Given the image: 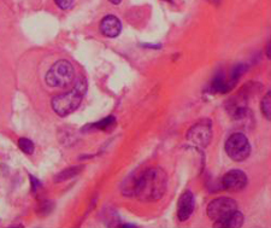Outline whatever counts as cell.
<instances>
[{
    "label": "cell",
    "instance_id": "4",
    "mask_svg": "<svg viewBox=\"0 0 271 228\" xmlns=\"http://www.w3.org/2000/svg\"><path fill=\"white\" fill-rule=\"evenodd\" d=\"M237 210V203L229 197H219L207 206V216L218 226Z\"/></svg>",
    "mask_w": 271,
    "mask_h": 228
},
{
    "label": "cell",
    "instance_id": "6",
    "mask_svg": "<svg viewBox=\"0 0 271 228\" xmlns=\"http://www.w3.org/2000/svg\"><path fill=\"white\" fill-rule=\"evenodd\" d=\"M210 121H202L194 125L187 133V139L194 145L206 147L212 139V127Z\"/></svg>",
    "mask_w": 271,
    "mask_h": 228
},
{
    "label": "cell",
    "instance_id": "7",
    "mask_svg": "<svg viewBox=\"0 0 271 228\" xmlns=\"http://www.w3.org/2000/svg\"><path fill=\"white\" fill-rule=\"evenodd\" d=\"M246 174L240 169H233L222 177V189L229 192H237L247 186Z\"/></svg>",
    "mask_w": 271,
    "mask_h": 228
},
{
    "label": "cell",
    "instance_id": "5",
    "mask_svg": "<svg viewBox=\"0 0 271 228\" xmlns=\"http://www.w3.org/2000/svg\"><path fill=\"white\" fill-rule=\"evenodd\" d=\"M226 152L230 158L236 162H242L249 158L251 153V145L249 139L242 133H234L227 139Z\"/></svg>",
    "mask_w": 271,
    "mask_h": 228
},
{
    "label": "cell",
    "instance_id": "8",
    "mask_svg": "<svg viewBox=\"0 0 271 228\" xmlns=\"http://www.w3.org/2000/svg\"><path fill=\"white\" fill-rule=\"evenodd\" d=\"M194 211V196L190 191H186L180 197L177 204V217L180 221L188 220Z\"/></svg>",
    "mask_w": 271,
    "mask_h": 228
},
{
    "label": "cell",
    "instance_id": "1",
    "mask_svg": "<svg viewBox=\"0 0 271 228\" xmlns=\"http://www.w3.org/2000/svg\"><path fill=\"white\" fill-rule=\"evenodd\" d=\"M168 176L160 168H150L140 176H130L122 185L123 194L135 196L142 202L158 200L165 193Z\"/></svg>",
    "mask_w": 271,
    "mask_h": 228
},
{
    "label": "cell",
    "instance_id": "3",
    "mask_svg": "<svg viewBox=\"0 0 271 228\" xmlns=\"http://www.w3.org/2000/svg\"><path fill=\"white\" fill-rule=\"evenodd\" d=\"M75 79V69L68 60H58L46 74V83L53 88L69 86Z\"/></svg>",
    "mask_w": 271,
    "mask_h": 228
},
{
    "label": "cell",
    "instance_id": "10",
    "mask_svg": "<svg viewBox=\"0 0 271 228\" xmlns=\"http://www.w3.org/2000/svg\"><path fill=\"white\" fill-rule=\"evenodd\" d=\"M233 88L230 81L226 80L223 76H216L211 82V90L215 93H227Z\"/></svg>",
    "mask_w": 271,
    "mask_h": 228
},
{
    "label": "cell",
    "instance_id": "11",
    "mask_svg": "<svg viewBox=\"0 0 271 228\" xmlns=\"http://www.w3.org/2000/svg\"><path fill=\"white\" fill-rule=\"evenodd\" d=\"M243 223V215L242 213H240L239 210H236L233 215H230L226 221H223L222 223H219L216 227H226V228H237L241 227Z\"/></svg>",
    "mask_w": 271,
    "mask_h": 228
},
{
    "label": "cell",
    "instance_id": "17",
    "mask_svg": "<svg viewBox=\"0 0 271 228\" xmlns=\"http://www.w3.org/2000/svg\"><path fill=\"white\" fill-rule=\"evenodd\" d=\"M30 180H32V187H33V191H36V189H39L40 186H41V184H40V181L38 179H35L33 175H29Z\"/></svg>",
    "mask_w": 271,
    "mask_h": 228
},
{
    "label": "cell",
    "instance_id": "14",
    "mask_svg": "<svg viewBox=\"0 0 271 228\" xmlns=\"http://www.w3.org/2000/svg\"><path fill=\"white\" fill-rule=\"evenodd\" d=\"M115 123H116L115 117L109 116L108 119H104L102 121H99L98 123H94V125H92V128H95V129H109L110 127L115 126Z\"/></svg>",
    "mask_w": 271,
    "mask_h": 228
},
{
    "label": "cell",
    "instance_id": "15",
    "mask_svg": "<svg viewBox=\"0 0 271 228\" xmlns=\"http://www.w3.org/2000/svg\"><path fill=\"white\" fill-rule=\"evenodd\" d=\"M262 111L267 120L271 119V92H267L262 100Z\"/></svg>",
    "mask_w": 271,
    "mask_h": 228
},
{
    "label": "cell",
    "instance_id": "2",
    "mask_svg": "<svg viewBox=\"0 0 271 228\" xmlns=\"http://www.w3.org/2000/svg\"><path fill=\"white\" fill-rule=\"evenodd\" d=\"M87 90V82L83 78H80L79 81L76 82L75 87L69 93L64 95L55 96L52 99V109L57 115L60 117L69 116L76 109L79 108L81 104L83 96L86 95Z\"/></svg>",
    "mask_w": 271,
    "mask_h": 228
},
{
    "label": "cell",
    "instance_id": "9",
    "mask_svg": "<svg viewBox=\"0 0 271 228\" xmlns=\"http://www.w3.org/2000/svg\"><path fill=\"white\" fill-rule=\"evenodd\" d=\"M100 30L108 38H116V36L119 35L120 30H122V23L116 16L108 15L100 22Z\"/></svg>",
    "mask_w": 271,
    "mask_h": 228
},
{
    "label": "cell",
    "instance_id": "18",
    "mask_svg": "<svg viewBox=\"0 0 271 228\" xmlns=\"http://www.w3.org/2000/svg\"><path fill=\"white\" fill-rule=\"evenodd\" d=\"M110 3H111V4H115V5H118L120 4V2H122V0H109Z\"/></svg>",
    "mask_w": 271,
    "mask_h": 228
},
{
    "label": "cell",
    "instance_id": "16",
    "mask_svg": "<svg viewBox=\"0 0 271 228\" xmlns=\"http://www.w3.org/2000/svg\"><path fill=\"white\" fill-rule=\"evenodd\" d=\"M55 2L62 10H68L72 5V0H55Z\"/></svg>",
    "mask_w": 271,
    "mask_h": 228
},
{
    "label": "cell",
    "instance_id": "12",
    "mask_svg": "<svg viewBox=\"0 0 271 228\" xmlns=\"http://www.w3.org/2000/svg\"><path fill=\"white\" fill-rule=\"evenodd\" d=\"M82 170V167H71V168L64 170L60 174H58L56 177L57 181H64L66 179H70V177L75 176L76 174H79Z\"/></svg>",
    "mask_w": 271,
    "mask_h": 228
},
{
    "label": "cell",
    "instance_id": "13",
    "mask_svg": "<svg viewBox=\"0 0 271 228\" xmlns=\"http://www.w3.org/2000/svg\"><path fill=\"white\" fill-rule=\"evenodd\" d=\"M18 147L26 155H32L34 152V143L27 138H21L18 140Z\"/></svg>",
    "mask_w": 271,
    "mask_h": 228
}]
</instances>
